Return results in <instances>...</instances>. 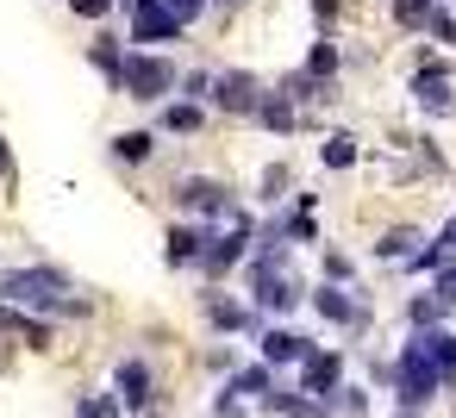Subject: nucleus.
Instances as JSON below:
<instances>
[{"instance_id":"1","label":"nucleus","mask_w":456,"mask_h":418,"mask_svg":"<svg viewBox=\"0 0 456 418\" xmlns=\"http://www.w3.org/2000/svg\"><path fill=\"white\" fill-rule=\"evenodd\" d=\"M0 293H7V306H32V312H63L69 306V275L38 262V269H7L0 275Z\"/></svg>"},{"instance_id":"2","label":"nucleus","mask_w":456,"mask_h":418,"mask_svg":"<svg viewBox=\"0 0 456 418\" xmlns=\"http://www.w3.org/2000/svg\"><path fill=\"white\" fill-rule=\"evenodd\" d=\"M437 387H444V374L431 368L425 343H419V337H406V343H400V362H394V399H400L406 412H419L425 399H437Z\"/></svg>"},{"instance_id":"3","label":"nucleus","mask_w":456,"mask_h":418,"mask_svg":"<svg viewBox=\"0 0 456 418\" xmlns=\"http://www.w3.org/2000/svg\"><path fill=\"white\" fill-rule=\"evenodd\" d=\"M119 88H126L132 100H163V94H175V88H182V76H175V63H169V57L132 51V57H126V76H119Z\"/></svg>"},{"instance_id":"4","label":"nucleus","mask_w":456,"mask_h":418,"mask_svg":"<svg viewBox=\"0 0 456 418\" xmlns=\"http://www.w3.org/2000/svg\"><path fill=\"white\" fill-rule=\"evenodd\" d=\"M244 256H250V219L238 213V219H232V231H213V237H207V250H200V275H207V281H219V275H232Z\"/></svg>"},{"instance_id":"5","label":"nucleus","mask_w":456,"mask_h":418,"mask_svg":"<svg viewBox=\"0 0 456 418\" xmlns=\"http://www.w3.org/2000/svg\"><path fill=\"white\" fill-rule=\"evenodd\" d=\"M306 300H313V312H319V318H331V325H344V331H369V306H362L350 287H338V281H319Z\"/></svg>"},{"instance_id":"6","label":"nucleus","mask_w":456,"mask_h":418,"mask_svg":"<svg viewBox=\"0 0 456 418\" xmlns=\"http://www.w3.org/2000/svg\"><path fill=\"white\" fill-rule=\"evenodd\" d=\"M175 200H182V213H200L207 225H213V219H238V206H232L225 181H207V175H188V181L175 188Z\"/></svg>"},{"instance_id":"7","label":"nucleus","mask_w":456,"mask_h":418,"mask_svg":"<svg viewBox=\"0 0 456 418\" xmlns=\"http://www.w3.org/2000/svg\"><path fill=\"white\" fill-rule=\"evenodd\" d=\"M200 312H207L213 331H263V312L244 306V300H232V293H219V287L200 293Z\"/></svg>"},{"instance_id":"8","label":"nucleus","mask_w":456,"mask_h":418,"mask_svg":"<svg viewBox=\"0 0 456 418\" xmlns=\"http://www.w3.org/2000/svg\"><path fill=\"white\" fill-rule=\"evenodd\" d=\"M338 387H344V356H338V350H313V356L300 362V393L325 406Z\"/></svg>"},{"instance_id":"9","label":"nucleus","mask_w":456,"mask_h":418,"mask_svg":"<svg viewBox=\"0 0 456 418\" xmlns=\"http://www.w3.org/2000/svg\"><path fill=\"white\" fill-rule=\"evenodd\" d=\"M269 88L256 82V76H244V69H225L219 82H213V107H225V113H244V119H256V100H263Z\"/></svg>"},{"instance_id":"10","label":"nucleus","mask_w":456,"mask_h":418,"mask_svg":"<svg viewBox=\"0 0 456 418\" xmlns=\"http://www.w3.org/2000/svg\"><path fill=\"white\" fill-rule=\"evenodd\" d=\"M412 94H419V107H425L431 119H450V113H456V88H450V69H444V63H425V69L412 76Z\"/></svg>"},{"instance_id":"11","label":"nucleus","mask_w":456,"mask_h":418,"mask_svg":"<svg viewBox=\"0 0 456 418\" xmlns=\"http://www.w3.org/2000/svg\"><path fill=\"white\" fill-rule=\"evenodd\" d=\"M182 26L163 13V0H132V44H175Z\"/></svg>"},{"instance_id":"12","label":"nucleus","mask_w":456,"mask_h":418,"mask_svg":"<svg viewBox=\"0 0 456 418\" xmlns=\"http://www.w3.org/2000/svg\"><path fill=\"white\" fill-rule=\"evenodd\" d=\"M113 387H119V406H132V412H151V406H157V381H151V362H138V356H126V362H119Z\"/></svg>"},{"instance_id":"13","label":"nucleus","mask_w":456,"mask_h":418,"mask_svg":"<svg viewBox=\"0 0 456 418\" xmlns=\"http://www.w3.org/2000/svg\"><path fill=\"white\" fill-rule=\"evenodd\" d=\"M256 343H263V362H306V356H313V343H306L300 331H288V325L256 331Z\"/></svg>"},{"instance_id":"14","label":"nucleus","mask_w":456,"mask_h":418,"mask_svg":"<svg viewBox=\"0 0 456 418\" xmlns=\"http://www.w3.org/2000/svg\"><path fill=\"white\" fill-rule=\"evenodd\" d=\"M263 412H275V418H325V406L306 399L300 387H269L263 393Z\"/></svg>"},{"instance_id":"15","label":"nucleus","mask_w":456,"mask_h":418,"mask_svg":"<svg viewBox=\"0 0 456 418\" xmlns=\"http://www.w3.org/2000/svg\"><path fill=\"white\" fill-rule=\"evenodd\" d=\"M0 331H7V337H26L32 350H51V325L32 318V312H20V306H7V300H0Z\"/></svg>"},{"instance_id":"16","label":"nucleus","mask_w":456,"mask_h":418,"mask_svg":"<svg viewBox=\"0 0 456 418\" xmlns=\"http://www.w3.org/2000/svg\"><path fill=\"white\" fill-rule=\"evenodd\" d=\"M88 63H94V69H101L113 88H119V76H126V44H119L113 32H101V38L88 44Z\"/></svg>"},{"instance_id":"17","label":"nucleus","mask_w":456,"mask_h":418,"mask_svg":"<svg viewBox=\"0 0 456 418\" xmlns=\"http://www.w3.org/2000/svg\"><path fill=\"white\" fill-rule=\"evenodd\" d=\"M207 237H213V225H175V231H169V262H175V269H182V262H200Z\"/></svg>"},{"instance_id":"18","label":"nucleus","mask_w":456,"mask_h":418,"mask_svg":"<svg viewBox=\"0 0 456 418\" xmlns=\"http://www.w3.org/2000/svg\"><path fill=\"white\" fill-rule=\"evenodd\" d=\"M269 387H275L269 362H250V368H238V374L225 381V393H232V399H256V406H263V393H269Z\"/></svg>"},{"instance_id":"19","label":"nucleus","mask_w":456,"mask_h":418,"mask_svg":"<svg viewBox=\"0 0 456 418\" xmlns=\"http://www.w3.org/2000/svg\"><path fill=\"white\" fill-rule=\"evenodd\" d=\"M419 343H425V356H431V368L450 381L456 374V331H419Z\"/></svg>"},{"instance_id":"20","label":"nucleus","mask_w":456,"mask_h":418,"mask_svg":"<svg viewBox=\"0 0 456 418\" xmlns=\"http://www.w3.org/2000/svg\"><path fill=\"white\" fill-rule=\"evenodd\" d=\"M256 125L263 132H294V100L288 94H263L256 100Z\"/></svg>"},{"instance_id":"21","label":"nucleus","mask_w":456,"mask_h":418,"mask_svg":"<svg viewBox=\"0 0 456 418\" xmlns=\"http://www.w3.org/2000/svg\"><path fill=\"white\" fill-rule=\"evenodd\" d=\"M419 250H425V237H419V231H412V225H394V231H387V237H381V244H375V256H387V262H400V256H406V262H412V256H419Z\"/></svg>"},{"instance_id":"22","label":"nucleus","mask_w":456,"mask_h":418,"mask_svg":"<svg viewBox=\"0 0 456 418\" xmlns=\"http://www.w3.org/2000/svg\"><path fill=\"white\" fill-rule=\"evenodd\" d=\"M200 119H207V113H200L194 100H169V107L157 113V125H163V132H182V138H188V132H200Z\"/></svg>"},{"instance_id":"23","label":"nucleus","mask_w":456,"mask_h":418,"mask_svg":"<svg viewBox=\"0 0 456 418\" xmlns=\"http://www.w3.org/2000/svg\"><path fill=\"white\" fill-rule=\"evenodd\" d=\"M151 150H157V132H119V138H113V157H119V163H144Z\"/></svg>"},{"instance_id":"24","label":"nucleus","mask_w":456,"mask_h":418,"mask_svg":"<svg viewBox=\"0 0 456 418\" xmlns=\"http://www.w3.org/2000/svg\"><path fill=\"white\" fill-rule=\"evenodd\" d=\"M306 82H319V88H331V76H338V51L331 44H313V57H306V69H300Z\"/></svg>"},{"instance_id":"25","label":"nucleus","mask_w":456,"mask_h":418,"mask_svg":"<svg viewBox=\"0 0 456 418\" xmlns=\"http://www.w3.org/2000/svg\"><path fill=\"white\" fill-rule=\"evenodd\" d=\"M437 318H444L437 293H419V300H406V325H412V331H437Z\"/></svg>"},{"instance_id":"26","label":"nucleus","mask_w":456,"mask_h":418,"mask_svg":"<svg viewBox=\"0 0 456 418\" xmlns=\"http://www.w3.org/2000/svg\"><path fill=\"white\" fill-rule=\"evenodd\" d=\"M431 13H437V0H394V20H400L406 32H419V26H431Z\"/></svg>"},{"instance_id":"27","label":"nucleus","mask_w":456,"mask_h":418,"mask_svg":"<svg viewBox=\"0 0 456 418\" xmlns=\"http://www.w3.org/2000/svg\"><path fill=\"white\" fill-rule=\"evenodd\" d=\"M350 163H356V138L350 132H331L325 138V169H350Z\"/></svg>"},{"instance_id":"28","label":"nucleus","mask_w":456,"mask_h":418,"mask_svg":"<svg viewBox=\"0 0 456 418\" xmlns=\"http://www.w3.org/2000/svg\"><path fill=\"white\" fill-rule=\"evenodd\" d=\"M331 406H338L344 418H369V393H362V387H338V393H331Z\"/></svg>"},{"instance_id":"29","label":"nucleus","mask_w":456,"mask_h":418,"mask_svg":"<svg viewBox=\"0 0 456 418\" xmlns=\"http://www.w3.org/2000/svg\"><path fill=\"white\" fill-rule=\"evenodd\" d=\"M76 418H119V399H107V393H82V399H76Z\"/></svg>"},{"instance_id":"30","label":"nucleus","mask_w":456,"mask_h":418,"mask_svg":"<svg viewBox=\"0 0 456 418\" xmlns=\"http://www.w3.org/2000/svg\"><path fill=\"white\" fill-rule=\"evenodd\" d=\"M281 231H288V244H319V225H313V213H294V219H281Z\"/></svg>"},{"instance_id":"31","label":"nucleus","mask_w":456,"mask_h":418,"mask_svg":"<svg viewBox=\"0 0 456 418\" xmlns=\"http://www.w3.org/2000/svg\"><path fill=\"white\" fill-rule=\"evenodd\" d=\"M213 82H219V76H207V69L182 76V88H188V100H194V107H207V100H213Z\"/></svg>"},{"instance_id":"32","label":"nucleus","mask_w":456,"mask_h":418,"mask_svg":"<svg viewBox=\"0 0 456 418\" xmlns=\"http://www.w3.org/2000/svg\"><path fill=\"white\" fill-rule=\"evenodd\" d=\"M200 7H207V0H163V13H169V20H175L182 32H188V26L200 20Z\"/></svg>"},{"instance_id":"33","label":"nucleus","mask_w":456,"mask_h":418,"mask_svg":"<svg viewBox=\"0 0 456 418\" xmlns=\"http://www.w3.org/2000/svg\"><path fill=\"white\" fill-rule=\"evenodd\" d=\"M431 293H437V306H444V312H456V262H444V269H437V287H431Z\"/></svg>"},{"instance_id":"34","label":"nucleus","mask_w":456,"mask_h":418,"mask_svg":"<svg viewBox=\"0 0 456 418\" xmlns=\"http://www.w3.org/2000/svg\"><path fill=\"white\" fill-rule=\"evenodd\" d=\"M350 275H356V262H350L344 250H331V256H325V281H338V287H344Z\"/></svg>"},{"instance_id":"35","label":"nucleus","mask_w":456,"mask_h":418,"mask_svg":"<svg viewBox=\"0 0 456 418\" xmlns=\"http://www.w3.org/2000/svg\"><path fill=\"white\" fill-rule=\"evenodd\" d=\"M207 368H213V374H225V381H232V374H238V356H232V350H225V343H213V350H207Z\"/></svg>"},{"instance_id":"36","label":"nucleus","mask_w":456,"mask_h":418,"mask_svg":"<svg viewBox=\"0 0 456 418\" xmlns=\"http://www.w3.org/2000/svg\"><path fill=\"white\" fill-rule=\"evenodd\" d=\"M281 188H288V169H281V163H275V169H263V200H275Z\"/></svg>"},{"instance_id":"37","label":"nucleus","mask_w":456,"mask_h":418,"mask_svg":"<svg viewBox=\"0 0 456 418\" xmlns=\"http://www.w3.org/2000/svg\"><path fill=\"white\" fill-rule=\"evenodd\" d=\"M69 7H76L82 20H107V7H113V0H69Z\"/></svg>"},{"instance_id":"38","label":"nucleus","mask_w":456,"mask_h":418,"mask_svg":"<svg viewBox=\"0 0 456 418\" xmlns=\"http://www.w3.org/2000/svg\"><path fill=\"white\" fill-rule=\"evenodd\" d=\"M431 32H437L444 44H456V13H431Z\"/></svg>"},{"instance_id":"39","label":"nucleus","mask_w":456,"mask_h":418,"mask_svg":"<svg viewBox=\"0 0 456 418\" xmlns=\"http://www.w3.org/2000/svg\"><path fill=\"white\" fill-rule=\"evenodd\" d=\"M437 256H444V262H450V256H456V219H450V225H444V231H437Z\"/></svg>"},{"instance_id":"40","label":"nucleus","mask_w":456,"mask_h":418,"mask_svg":"<svg viewBox=\"0 0 456 418\" xmlns=\"http://www.w3.org/2000/svg\"><path fill=\"white\" fill-rule=\"evenodd\" d=\"M338 7H344V0H313V13H319V20H338Z\"/></svg>"},{"instance_id":"41","label":"nucleus","mask_w":456,"mask_h":418,"mask_svg":"<svg viewBox=\"0 0 456 418\" xmlns=\"http://www.w3.org/2000/svg\"><path fill=\"white\" fill-rule=\"evenodd\" d=\"M0 175H13V157H7V138H0Z\"/></svg>"},{"instance_id":"42","label":"nucleus","mask_w":456,"mask_h":418,"mask_svg":"<svg viewBox=\"0 0 456 418\" xmlns=\"http://www.w3.org/2000/svg\"><path fill=\"white\" fill-rule=\"evenodd\" d=\"M394 418H419V412H406V406H400V412H394Z\"/></svg>"},{"instance_id":"43","label":"nucleus","mask_w":456,"mask_h":418,"mask_svg":"<svg viewBox=\"0 0 456 418\" xmlns=\"http://www.w3.org/2000/svg\"><path fill=\"white\" fill-rule=\"evenodd\" d=\"M219 7H232V0H219Z\"/></svg>"}]
</instances>
